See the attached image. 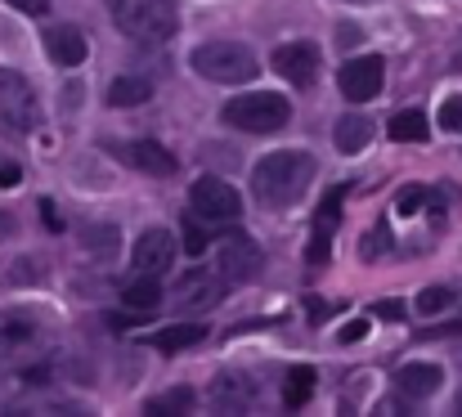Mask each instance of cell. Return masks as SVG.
Listing matches in <instances>:
<instances>
[{
    "label": "cell",
    "instance_id": "obj_1",
    "mask_svg": "<svg viewBox=\"0 0 462 417\" xmlns=\"http://www.w3.org/2000/svg\"><path fill=\"white\" fill-rule=\"evenodd\" d=\"M314 180V157L297 153V148H283V153H270L256 162L252 171V189L265 207H292Z\"/></svg>",
    "mask_w": 462,
    "mask_h": 417
},
{
    "label": "cell",
    "instance_id": "obj_2",
    "mask_svg": "<svg viewBox=\"0 0 462 417\" xmlns=\"http://www.w3.org/2000/svg\"><path fill=\"white\" fill-rule=\"evenodd\" d=\"M189 63H193L198 77L220 81V86H243V81H252L261 72L256 54L247 45H238V41H207V45H198L189 54Z\"/></svg>",
    "mask_w": 462,
    "mask_h": 417
},
{
    "label": "cell",
    "instance_id": "obj_3",
    "mask_svg": "<svg viewBox=\"0 0 462 417\" xmlns=\"http://www.w3.org/2000/svg\"><path fill=\"white\" fill-rule=\"evenodd\" d=\"M220 117H225V126H234V131L270 135V131L288 126V117H292V104H288L283 95H274V90H252V95H238V99H229V104L220 108Z\"/></svg>",
    "mask_w": 462,
    "mask_h": 417
},
{
    "label": "cell",
    "instance_id": "obj_4",
    "mask_svg": "<svg viewBox=\"0 0 462 417\" xmlns=\"http://www.w3.org/2000/svg\"><path fill=\"white\" fill-rule=\"evenodd\" d=\"M117 27L135 41H171L180 27V5L175 0H135Z\"/></svg>",
    "mask_w": 462,
    "mask_h": 417
},
{
    "label": "cell",
    "instance_id": "obj_5",
    "mask_svg": "<svg viewBox=\"0 0 462 417\" xmlns=\"http://www.w3.org/2000/svg\"><path fill=\"white\" fill-rule=\"evenodd\" d=\"M36 122H41L36 90H32L18 72L0 68V126H5V131H14V135H27Z\"/></svg>",
    "mask_w": 462,
    "mask_h": 417
},
{
    "label": "cell",
    "instance_id": "obj_6",
    "mask_svg": "<svg viewBox=\"0 0 462 417\" xmlns=\"http://www.w3.org/2000/svg\"><path fill=\"white\" fill-rule=\"evenodd\" d=\"M189 202H193V211H198V216H207V220H220V225L243 216L238 189H234V184H225V180H216V175H202V180H193V189H189Z\"/></svg>",
    "mask_w": 462,
    "mask_h": 417
},
{
    "label": "cell",
    "instance_id": "obj_7",
    "mask_svg": "<svg viewBox=\"0 0 462 417\" xmlns=\"http://www.w3.org/2000/svg\"><path fill=\"white\" fill-rule=\"evenodd\" d=\"M386 81V63L377 54H359V59H346V68L337 72V86L350 104H368Z\"/></svg>",
    "mask_w": 462,
    "mask_h": 417
},
{
    "label": "cell",
    "instance_id": "obj_8",
    "mask_svg": "<svg viewBox=\"0 0 462 417\" xmlns=\"http://www.w3.org/2000/svg\"><path fill=\"white\" fill-rule=\"evenodd\" d=\"M175 261V238L166 229H144L131 247V274H166Z\"/></svg>",
    "mask_w": 462,
    "mask_h": 417
},
{
    "label": "cell",
    "instance_id": "obj_9",
    "mask_svg": "<svg viewBox=\"0 0 462 417\" xmlns=\"http://www.w3.org/2000/svg\"><path fill=\"white\" fill-rule=\"evenodd\" d=\"M261 247H256V238H247V234H234V238H225V247H220V278H229V283H247V278L261 274Z\"/></svg>",
    "mask_w": 462,
    "mask_h": 417
},
{
    "label": "cell",
    "instance_id": "obj_10",
    "mask_svg": "<svg viewBox=\"0 0 462 417\" xmlns=\"http://www.w3.org/2000/svg\"><path fill=\"white\" fill-rule=\"evenodd\" d=\"M274 72L288 77L292 86H314V77H319V45H310V41L279 45L274 50Z\"/></svg>",
    "mask_w": 462,
    "mask_h": 417
},
{
    "label": "cell",
    "instance_id": "obj_11",
    "mask_svg": "<svg viewBox=\"0 0 462 417\" xmlns=\"http://www.w3.org/2000/svg\"><path fill=\"white\" fill-rule=\"evenodd\" d=\"M220 296H225L220 278L207 274V270H189V274L175 283V292H171L175 310H207V305H216Z\"/></svg>",
    "mask_w": 462,
    "mask_h": 417
},
{
    "label": "cell",
    "instance_id": "obj_12",
    "mask_svg": "<svg viewBox=\"0 0 462 417\" xmlns=\"http://www.w3.org/2000/svg\"><path fill=\"white\" fill-rule=\"evenodd\" d=\"M113 153L135 166V171H149V175H171L180 162L166 153V144H153V139H131V144H113Z\"/></svg>",
    "mask_w": 462,
    "mask_h": 417
},
{
    "label": "cell",
    "instance_id": "obj_13",
    "mask_svg": "<svg viewBox=\"0 0 462 417\" xmlns=\"http://www.w3.org/2000/svg\"><path fill=\"white\" fill-rule=\"evenodd\" d=\"M341 225V189H332L314 216V234H310V247H306V261L310 265H323L328 261V247H332V234Z\"/></svg>",
    "mask_w": 462,
    "mask_h": 417
},
{
    "label": "cell",
    "instance_id": "obj_14",
    "mask_svg": "<svg viewBox=\"0 0 462 417\" xmlns=\"http://www.w3.org/2000/svg\"><path fill=\"white\" fill-rule=\"evenodd\" d=\"M86 36H81V27H72V23H59V27H50L45 32V54L59 63V68H77V63H86Z\"/></svg>",
    "mask_w": 462,
    "mask_h": 417
},
{
    "label": "cell",
    "instance_id": "obj_15",
    "mask_svg": "<svg viewBox=\"0 0 462 417\" xmlns=\"http://www.w3.org/2000/svg\"><path fill=\"white\" fill-rule=\"evenodd\" d=\"M252 395H256V386H252L247 373H220V377L211 382V404H216L220 413H243V409H252Z\"/></svg>",
    "mask_w": 462,
    "mask_h": 417
},
{
    "label": "cell",
    "instance_id": "obj_16",
    "mask_svg": "<svg viewBox=\"0 0 462 417\" xmlns=\"http://www.w3.org/2000/svg\"><path fill=\"white\" fill-rule=\"evenodd\" d=\"M440 382H445V373H440L436 364H404V368L395 373V391H400L404 400H431V395L440 391Z\"/></svg>",
    "mask_w": 462,
    "mask_h": 417
},
{
    "label": "cell",
    "instance_id": "obj_17",
    "mask_svg": "<svg viewBox=\"0 0 462 417\" xmlns=\"http://www.w3.org/2000/svg\"><path fill=\"white\" fill-rule=\"evenodd\" d=\"M368 139H373V122H368L364 113H346V117L337 122V131H332L337 153H346V157L364 153V148H368Z\"/></svg>",
    "mask_w": 462,
    "mask_h": 417
},
{
    "label": "cell",
    "instance_id": "obj_18",
    "mask_svg": "<svg viewBox=\"0 0 462 417\" xmlns=\"http://www.w3.org/2000/svg\"><path fill=\"white\" fill-rule=\"evenodd\" d=\"M207 337V328L202 323H175V328H162L149 337V346L162 350V355H180V350H189V346H198Z\"/></svg>",
    "mask_w": 462,
    "mask_h": 417
},
{
    "label": "cell",
    "instance_id": "obj_19",
    "mask_svg": "<svg viewBox=\"0 0 462 417\" xmlns=\"http://www.w3.org/2000/svg\"><path fill=\"white\" fill-rule=\"evenodd\" d=\"M149 95H153V81L126 72V77H117V81L108 86V108H140Z\"/></svg>",
    "mask_w": 462,
    "mask_h": 417
},
{
    "label": "cell",
    "instance_id": "obj_20",
    "mask_svg": "<svg viewBox=\"0 0 462 417\" xmlns=\"http://www.w3.org/2000/svg\"><path fill=\"white\" fill-rule=\"evenodd\" d=\"M162 296H166V292H162L157 274H131L122 283V301H126L131 310H157Z\"/></svg>",
    "mask_w": 462,
    "mask_h": 417
},
{
    "label": "cell",
    "instance_id": "obj_21",
    "mask_svg": "<svg viewBox=\"0 0 462 417\" xmlns=\"http://www.w3.org/2000/svg\"><path fill=\"white\" fill-rule=\"evenodd\" d=\"M386 131H391V139H400V144H427V135H431V122H427L418 108H409V113H395Z\"/></svg>",
    "mask_w": 462,
    "mask_h": 417
},
{
    "label": "cell",
    "instance_id": "obj_22",
    "mask_svg": "<svg viewBox=\"0 0 462 417\" xmlns=\"http://www.w3.org/2000/svg\"><path fill=\"white\" fill-rule=\"evenodd\" d=\"M310 395H314V368H292L283 377V404L301 409V404H310Z\"/></svg>",
    "mask_w": 462,
    "mask_h": 417
},
{
    "label": "cell",
    "instance_id": "obj_23",
    "mask_svg": "<svg viewBox=\"0 0 462 417\" xmlns=\"http://www.w3.org/2000/svg\"><path fill=\"white\" fill-rule=\"evenodd\" d=\"M81 243H86V252H95V256H113L117 252V229L113 225H86L81 229Z\"/></svg>",
    "mask_w": 462,
    "mask_h": 417
},
{
    "label": "cell",
    "instance_id": "obj_24",
    "mask_svg": "<svg viewBox=\"0 0 462 417\" xmlns=\"http://www.w3.org/2000/svg\"><path fill=\"white\" fill-rule=\"evenodd\" d=\"M144 409H149V413H189V409H193V391H189V386H175V391H166L162 400H149Z\"/></svg>",
    "mask_w": 462,
    "mask_h": 417
},
{
    "label": "cell",
    "instance_id": "obj_25",
    "mask_svg": "<svg viewBox=\"0 0 462 417\" xmlns=\"http://www.w3.org/2000/svg\"><path fill=\"white\" fill-rule=\"evenodd\" d=\"M386 247H391V229H386V225H373V229L364 234V243H359V256L373 265V261H377Z\"/></svg>",
    "mask_w": 462,
    "mask_h": 417
},
{
    "label": "cell",
    "instance_id": "obj_26",
    "mask_svg": "<svg viewBox=\"0 0 462 417\" xmlns=\"http://www.w3.org/2000/svg\"><path fill=\"white\" fill-rule=\"evenodd\" d=\"M454 305V287H427L422 296H418V314H440V310H449Z\"/></svg>",
    "mask_w": 462,
    "mask_h": 417
},
{
    "label": "cell",
    "instance_id": "obj_27",
    "mask_svg": "<svg viewBox=\"0 0 462 417\" xmlns=\"http://www.w3.org/2000/svg\"><path fill=\"white\" fill-rule=\"evenodd\" d=\"M427 189L422 184H409V189H400V198H395V207H400V216H418L422 207H427Z\"/></svg>",
    "mask_w": 462,
    "mask_h": 417
},
{
    "label": "cell",
    "instance_id": "obj_28",
    "mask_svg": "<svg viewBox=\"0 0 462 417\" xmlns=\"http://www.w3.org/2000/svg\"><path fill=\"white\" fill-rule=\"evenodd\" d=\"M440 131L462 135V95H449V99L440 104Z\"/></svg>",
    "mask_w": 462,
    "mask_h": 417
},
{
    "label": "cell",
    "instance_id": "obj_29",
    "mask_svg": "<svg viewBox=\"0 0 462 417\" xmlns=\"http://www.w3.org/2000/svg\"><path fill=\"white\" fill-rule=\"evenodd\" d=\"M207 243H211V238H207V229L198 225V216H189V220H184V252H189V256H202V252H207Z\"/></svg>",
    "mask_w": 462,
    "mask_h": 417
},
{
    "label": "cell",
    "instance_id": "obj_30",
    "mask_svg": "<svg viewBox=\"0 0 462 417\" xmlns=\"http://www.w3.org/2000/svg\"><path fill=\"white\" fill-rule=\"evenodd\" d=\"M364 337H368V319H350V323L337 332V341H341V346H355V341H364Z\"/></svg>",
    "mask_w": 462,
    "mask_h": 417
},
{
    "label": "cell",
    "instance_id": "obj_31",
    "mask_svg": "<svg viewBox=\"0 0 462 417\" xmlns=\"http://www.w3.org/2000/svg\"><path fill=\"white\" fill-rule=\"evenodd\" d=\"M41 220H45V229H50V234H59V229H63V216H59V207H54L50 198H41Z\"/></svg>",
    "mask_w": 462,
    "mask_h": 417
},
{
    "label": "cell",
    "instance_id": "obj_32",
    "mask_svg": "<svg viewBox=\"0 0 462 417\" xmlns=\"http://www.w3.org/2000/svg\"><path fill=\"white\" fill-rule=\"evenodd\" d=\"M359 41H364V32H359L355 23H341V27H337V45H341V50H350V45H359Z\"/></svg>",
    "mask_w": 462,
    "mask_h": 417
},
{
    "label": "cell",
    "instance_id": "obj_33",
    "mask_svg": "<svg viewBox=\"0 0 462 417\" xmlns=\"http://www.w3.org/2000/svg\"><path fill=\"white\" fill-rule=\"evenodd\" d=\"M18 180H23V166H18V162H5V157H0V189H14Z\"/></svg>",
    "mask_w": 462,
    "mask_h": 417
},
{
    "label": "cell",
    "instance_id": "obj_34",
    "mask_svg": "<svg viewBox=\"0 0 462 417\" xmlns=\"http://www.w3.org/2000/svg\"><path fill=\"white\" fill-rule=\"evenodd\" d=\"M373 314H377V319H404V305H400V301H377Z\"/></svg>",
    "mask_w": 462,
    "mask_h": 417
},
{
    "label": "cell",
    "instance_id": "obj_35",
    "mask_svg": "<svg viewBox=\"0 0 462 417\" xmlns=\"http://www.w3.org/2000/svg\"><path fill=\"white\" fill-rule=\"evenodd\" d=\"M5 5H14V9H23V14H45V9H50V0H5Z\"/></svg>",
    "mask_w": 462,
    "mask_h": 417
},
{
    "label": "cell",
    "instance_id": "obj_36",
    "mask_svg": "<svg viewBox=\"0 0 462 417\" xmlns=\"http://www.w3.org/2000/svg\"><path fill=\"white\" fill-rule=\"evenodd\" d=\"M306 314H310V323H319V319H328V305L319 296H306Z\"/></svg>",
    "mask_w": 462,
    "mask_h": 417
},
{
    "label": "cell",
    "instance_id": "obj_37",
    "mask_svg": "<svg viewBox=\"0 0 462 417\" xmlns=\"http://www.w3.org/2000/svg\"><path fill=\"white\" fill-rule=\"evenodd\" d=\"M9 229H14V220H9V216H5V211H0V238H5V234H9Z\"/></svg>",
    "mask_w": 462,
    "mask_h": 417
},
{
    "label": "cell",
    "instance_id": "obj_38",
    "mask_svg": "<svg viewBox=\"0 0 462 417\" xmlns=\"http://www.w3.org/2000/svg\"><path fill=\"white\" fill-rule=\"evenodd\" d=\"M458 409H462V404H458Z\"/></svg>",
    "mask_w": 462,
    "mask_h": 417
}]
</instances>
